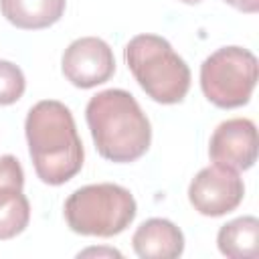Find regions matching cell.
<instances>
[{"label": "cell", "mask_w": 259, "mask_h": 259, "mask_svg": "<svg viewBox=\"0 0 259 259\" xmlns=\"http://www.w3.org/2000/svg\"><path fill=\"white\" fill-rule=\"evenodd\" d=\"M28 154L36 176L51 186H61L83 168L85 150L71 109L57 99L34 103L24 121Z\"/></svg>", "instance_id": "obj_1"}, {"label": "cell", "mask_w": 259, "mask_h": 259, "mask_svg": "<svg viewBox=\"0 0 259 259\" xmlns=\"http://www.w3.org/2000/svg\"><path fill=\"white\" fill-rule=\"evenodd\" d=\"M85 119L95 150L109 162H136L152 144L150 119L125 89H105L93 95L85 107Z\"/></svg>", "instance_id": "obj_2"}, {"label": "cell", "mask_w": 259, "mask_h": 259, "mask_svg": "<svg viewBox=\"0 0 259 259\" xmlns=\"http://www.w3.org/2000/svg\"><path fill=\"white\" fill-rule=\"evenodd\" d=\"M125 65L142 91L162 105L180 103L190 89V69L158 34H138L123 49Z\"/></svg>", "instance_id": "obj_3"}, {"label": "cell", "mask_w": 259, "mask_h": 259, "mask_svg": "<svg viewBox=\"0 0 259 259\" xmlns=\"http://www.w3.org/2000/svg\"><path fill=\"white\" fill-rule=\"evenodd\" d=\"M69 229L85 237H113L123 233L138 214L134 194L113 182L87 184L69 194L63 206Z\"/></svg>", "instance_id": "obj_4"}, {"label": "cell", "mask_w": 259, "mask_h": 259, "mask_svg": "<svg viewBox=\"0 0 259 259\" xmlns=\"http://www.w3.org/2000/svg\"><path fill=\"white\" fill-rule=\"evenodd\" d=\"M257 77V57L243 47L217 49L200 65V89L221 109H235L249 103Z\"/></svg>", "instance_id": "obj_5"}, {"label": "cell", "mask_w": 259, "mask_h": 259, "mask_svg": "<svg viewBox=\"0 0 259 259\" xmlns=\"http://www.w3.org/2000/svg\"><path fill=\"white\" fill-rule=\"evenodd\" d=\"M245 196V184L239 172L225 166L202 168L188 186V200L204 217H223L235 210Z\"/></svg>", "instance_id": "obj_6"}, {"label": "cell", "mask_w": 259, "mask_h": 259, "mask_svg": "<svg viewBox=\"0 0 259 259\" xmlns=\"http://www.w3.org/2000/svg\"><path fill=\"white\" fill-rule=\"evenodd\" d=\"M61 71L71 85L79 89H91L113 77L115 57L103 38L81 36L65 49Z\"/></svg>", "instance_id": "obj_7"}, {"label": "cell", "mask_w": 259, "mask_h": 259, "mask_svg": "<svg viewBox=\"0 0 259 259\" xmlns=\"http://www.w3.org/2000/svg\"><path fill=\"white\" fill-rule=\"evenodd\" d=\"M212 164L235 172L249 170L257 160V127L249 117H231L221 121L208 142Z\"/></svg>", "instance_id": "obj_8"}, {"label": "cell", "mask_w": 259, "mask_h": 259, "mask_svg": "<svg viewBox=\"0 0 259 259\" xmlns=\"http://www.w3.org/2000/svg\"><path fill=\"white\" fill-rule=\"evenodd\" d=\"M30 223V202L24 196V170L12 154L0 156V241L14 239Z\"/></svg>", "instance_id": "obj_9"}, {"label": "cell", "mask_w": 259, "mask_h": 259, "mask_svg": "<svg viewBox=\"0 0 259 259\" xmlns=\"http://www.w3.org/2000/svg\"><path fill=\"white\" fill-rule=\"evenodd\" d=\"M132 247L140 259H176L184 253V235L172 221L156 217L136 229Z\"/></svg>", "instance_id": "obj_10"}, {"label": "cell", "mask_w": 259, "mask_h": 259, "mask_svg": "<svg viewBox=\"0 0 259 259\" xmlns=\"http://www.w3.org/2000/svg\"><path fill=\"white\" fill-rule=\"evenodd\" d=\"M67 0H0L2 16L16 28L40 30L61 20Z\"/></svg>", "instance_id": "obj_11"}, {"label": "cell", "mask_w": 259, "mask_h": 259, "mask_svg": "<svg viewBox=\"0 0 259 259\" xmlns=\"http://www.w3.org/2000/svg\"><path fill=\"white\" fill-rule=\"evenodd\" d=\"M259 221L251 214L229 221L219 229V251L229 259H255L257 257Z\"/></svg>", "instance_id": "obj_12"}, {"label": "cell", "mask_w": 259, "mask_h": 259, "mask_svg": "<svg viewBox=\"0 0 259 259\" xmlns=\"http://www.w3.org/2000/svg\"><path fill=\"white\" fill-rule=\"evenodd\" d=\"M26 89L24 73L18 65L0 59V105L16 103Z\"/></svg>", "instance_id": "obj_13"}, {"label": "cell", "mask_w": 259, "mask_h": 259, "mask_svg": "<svg viewBox=\"0 0 259 259\" xmlns=\"http://www.w3.org/2000/svg\"><path fill=\"white\" fill-rule=\"evenodd\" d=\"M225 2L245 14H255L259 10V0H225Z\"/></svg>", "instance_id": "obj_14"}, {"label": "cell", "mask_w": 259, "mask_h": 259, "mask_svg": "<svg viewBox=\"0 0 259 259\" xmlns=\"http://www.w3.org/2000/svg\"><path fill=\"white\" fill-rule=\"evenodd\" d=\"M178 2H182V4H198L202 0H178Z\"/></svg>", "instance_id": "obj_15"}]
</instances>
